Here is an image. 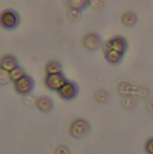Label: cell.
Here are the masks:
<instances>
[{
	"label": "cell",
	"mask_w": 153,
	"mask_h": 154,
	"mask_svg": "<svg viewBox=\"0 0 153 154\" xmlns=\"http://www.w3.org/2000/svg\"><path fill=\"white\" fill-rule=\"evenodd\" d=\"M21 23V17L13 8H5L0 12V27L6 31L17 29Z\"/></svg>",
	"instance_id": "1"
},
{
	"label": "cell",
	"mask_w": 153,
	"mask_h": 154,
	"mask_svg": "<svg viewBox=\"0 0 153 154\" xmlns=\"http://www.w3.org/2000/svg\"><path fill=\"white\" fill-rule=\"evenodd\" d=\"M68 132H70V135L74 139H84L91 132V125L86 119L76 118L71 122Z\"/></svg>",
	"instance_id": "2"
},
{
	"label": "cell",
	"mask_w": 153,
	"mask_h": 154,
	"mask_svg": "<svg viewBox=\"0 0 153 154\" xmlns=\"http://www.w3.org/2000/svg\"><path fill=\"white\" fill-rule=\"evenodd\" d=\"M13 87H14V91L19 94V95H23V97H26V95H30L34 88H36V81L34 79L26 74L25 77H23L21 79H19L18 81L13 82Z\"/></svg>",
	"instance_id": "3"
},
{
	"label": "cell",
	"mask_w": 153,
	"mask_h": 154,
	"mask_svg": "<svg viewBox=\"0 0 153 154\" xmlns=\"http://www.w3.org/2000/svg\"><path fill=\"white\" fill-rule=\"evenodd\" d=\"M67 80L68 79L66 78V75L63 72H60V73H55V74H46L44 78V84L48 91L58 92L64 86Z\"/></svg>",
	"instance_id": "4"
},
{
	"label": "cell",
	"mask_w": 153,
	"mask_h": 154,
	"mask_svg": "<svg viewBox=\"0 0 153 154\" xmlns=\"http://www.w3.org/2000/svg\"><path fill=\"white\" fill-rule=\"evenodd\" d=\"M59 98L63 99L64 101H72L79 95V86L76 81L67 80L65 85L57 92Z\"/></svg>",
	"instance_id": "5"
},
{
	"label": "cell",
	"mask_w": 153,
	"mask_h": 154,
	"mask_svg": "<svg viewBox=\"0 0 153 154\" xmlns=\"http://www.w3.org/2000/svg\"><path fill=\"white\" fill-rule=\"evenodd\" d=\"M128 42L127 39L123 35H113L110 38L105 44H102V50H114L117 52H120L125 54L127 52Z\"/></svg>",
	"instance_id": "6"
},
{
	"label": "cell",
	"mask_w": 153,
	"mask_h": 154,
	"mask_svg": "<svg viewBox=\"0 0 153 154\" xmlns=\"http://www.w3.org/2000/svg\"><path fill=\"white\" fill-rule=\"evenodd\" d=\"M81 44L86 51L95 52L102 46V39L100 37V34H98L95 32H89L83 37Z\"/></svg>",
	"instance_id": "7"
},
{
	"label": "cell",
	"mask_w": 153,
	"mask_h": 154,
	"mask_svg": "<svg viewBox=\"0 0 153 154\" xmlns=\"http://www.w3.org/2000/svg\"><path fill=\"white\" fill-rule=\"evenodd\" d=\"M34 105H36V108L38 109L39 112L45 113V114L51 113L52 111H53V108H54L53 99L50 98V97H47V95H40V97H38Z\"/></svg>",
	"instance_id": "8"
},
{
	"label": "cell",
	"mask_w": 153,
	"mask_h": 154,
	"mask_svg": "<svg viewBox=\"0 0 153 154\" xmlns=\"http://www.w3.org/2000/svg\"><path fill=\"white\" fill-rule=\"evenodd\" d=\"M18 66H20L19 60L13 54H4L0 58V68L5 69L7 72H11L14 68H17Z\"/></svg>",
	"instance_id": "9"
},
{
	"label": "cell",
	"mask_w": 153,
	"mask_h": 154,
	"mask_svg": "<svg viewBox=\"0 0 153 154\" xmlns=\"http://www.w3.org/2000/svg\"><path fill=\"white\" fill-rule=\"evenodd\" d=\"M102 52H104L105 60L110 65L115 66V65H119L124 60V55L125 54H123L120 52H117L114 50H102Z\"/></svg>",
	"instance_id": "10"
},
{
	"label": "cell",
	"mask_w": 153,
	"mask_h": 154,
	"mask_svg": "<svg viewBox=\"0 0 153 154\" xmlns=\"http://www.w3.org/2000/svg\"><path fill=\"white\" fill-rule=\"evenodd\" d=\"M89 1L91 0H65V4L70 10L84 12L87 7H89Z\"/></svg>",
	"instance_id": "11"
},
{
	"label": "cell",
	"mask_w": 153,
	"mask_h": 154,
	"mask_svg": "<svg viewBox=\"0 0 153 154\" xmlns=\"http://www.w3.org/2000/svg\"><path fill=\"white\" fill-rule=\"evenodd\" d=\"M121 24L125 26V27H133V26L137 25L138 23V17L134 12H131V11H127V12L123 13L121 15Z\"/></svg>",
	"instance_id": "12"
},
{
	"label": "cell",
	"mask_w": 153,
	"mask_h": 154,
	"mask_svg": "<svg viewBox=\"0 0 153 154\" xmlns=\"http://www.w3.org/2000/svg\"><path fill=\"white\" fill-rule=\"evenodd\" d=\"M63 72V65L58 60H50L45 65V74H55Z\"/></svg>",
	"instance_id": "13"
},
{
	"label": "cell",
	"mask_w": 153,
	"mask_h": 154,
	"mask_svg": "<svg viewBox=\"0 0 153 154\" xmlns=\"http://www.w3.org/2000/svg\"><path fill=\"white\" fill-rule=\"evenodd\" d=\"M10 75H11V80H12V82H15V81H18L19 79H21L23 77H25L26 72H25V69H24V67L18 66L17 68H14L13 71L10 72Z\"/></svg>",
	"instance_id": "14"
},
{
	"label": "cell",
	"mask_w": 153,
	"mask_h": 154,
	"mask_svg": "<svg viewBox=\"0 0 153 154\" xmlns=\"http://www.w3.org/2000/svg\"><path fill=\"white\" fill-rule=\"evenodd\" d=\"M11 75H10V72L0 68V86H5L7 85L8 82H11Z\"/></svg>",
	"instance_id": "15"
},
{
	"label": "cell",
	"mask_w": 153,
	"mask_h": 154,
	"mask_svg": "<svg viewBox=\"0 0 153 154\" xmlns=\"http://www.w3.org/2000/svg\"><path fill=\"white\" fill-rule=\"evenodd\" d=\"M83 12H79V11H76V10H67V18L71 20V21H76L80 17V14Z\"/></svg>",
	"instance_id": "16"
},
{
	"label": "cell",
	"mask_w": 153,
	"mask_h": 154,
	"mask_svg": "<svg viewBox=\"0 0 153 154\" xmlns=\"http://www.w3.org/2000/svg\"><path fill=\"white\" fill-rule=\"evenodd\" d=\"M144 149H145L146 154H153V137L146 140L145 145H144Z\"/></svg>",
	"instance_id": "17"
},
{
	"label": "cell",
	"mask_w": 153,
	"mask_h": 154,
	"mask_svg": "<svg viewBox=\"0 0 153 154\" xmlns=\"http://www.w3.org/2000/svg\"><path fill=\"white\" fill-rule=\"evenodd\" d=\"M104 6L102 0H91L89 1V7H92L94 11H100Z\"/></svg>",
	"instance_id": "18"
},
{
	"label": "cell",
	"mask_w": 153,
	"mask_h": 154,
	"mask_svg": "<svg viewBox=\"0 0 153 154\" xmlns=\"http://www.w3.org/2000/svg\"><path fill=\"white\" fill-rule=\"evenodd\" d=\"M54 154H70V149L66 146H59L55 149V153Z\"/></svg>",
	"instance_id": "19"
}]
</instances>
